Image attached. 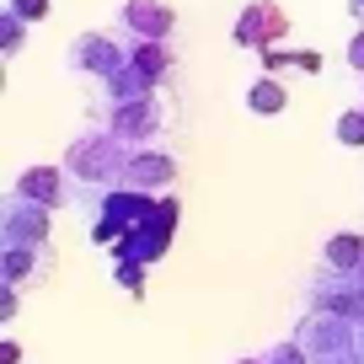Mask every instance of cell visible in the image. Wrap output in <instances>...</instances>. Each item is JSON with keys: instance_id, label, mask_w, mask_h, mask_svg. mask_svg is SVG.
<instances>
[{"instance_id": "1", "label": "cell", "mask_w": 364, "mask_h": 364, "mask_svg": "<svg viewBox=\"0 0 364 364\" xmlns=\"http://www.w3.org/2000/svg\"><path fill=\"white\" fill-rule=\"evenodd\" d=\"M129 156H134V150H129L124 139L102 124V129L80 134L75 145L65 150V171H70V182H80V188H86V193H107V188H118V182H124Z\"/></svg>"}, {"instance_id": "2", "label": "cell", "mask_w": 364, "mask_h": 364, "mask_svg": "<svg viewBox=\"0 0 364 364\" xmlns=\"http://www.w3.org/2000/svg\"><path fill=\"white\" fill-rule=\"evenodd\" d=\"M102 113H107L102 124L113 129L129 150L156 145V139L166 134V97H161V91H150V97H129V102H113V107H102Z\"/></svg>"}, {"instance_id": "3", "label": "cell", "mask_w": 364, "mask_h": 364, "mask_svg": "<svg viewBox=\"0 0 364 364\" xmlns=\"http://www.w3.org/2000/svg\"><path fill=\"white\" fill-rule=\"evenodd\" d=\"M177 220H182V204H177V198H156L150 220H139L134 230H124V241L113 247V257H129V262H145V268H150L156 257H166Z\"/></svg>"}, {"instance_id": "4", "label": "cell", "mask_w": 364, "mask_h": 364, "mask_svg": "<svg viewBox=\"0 0 364 364\" xmlns=\"http://www.w3.org/2000/svg\"><path fill=\"white\" fill-rule=\"evenodd\" d=\"M295 343L311 353V359H332V353L359 348L364 332H359L353 316H338V311H316V306H311V316L295 327Z\"/></svg>"}, {"instance_id": "5", "label": "cell", "mask_w": 364, "mask_h": 364, "mask_svg": "<svg viewBox=\"0 0 364 364\" xmlns=\"http://www.w3.org/2000/svg\"><path fill=\"white\" fill-rule=\"evenodd\" d=\"M124 59H129V43H124L118 33H80L75 43H70L65 65H70V75H86V80H97V86H102V80L113 75Z\"/></svg>"}, {"instance_id": "6", "label": "cell", "mask_w": 364, "mask_h": 364, "mask_svg": "<svg viewBox=\"0 0 364 364\" xmlns=\"http://www.w3.org/2000/svg\"><path fill=\"white\" fill-rule=\"evenodd\" d=\"M118 38L124 43H171V27H177V11L166 0H124L113 16Z\"/></svg>"}, {"instance_id": "7", "label": "cell", "mask_w": 364, "mask_h": 364, "mask_svg": "<svg viewBox=\"0 0 364 364\" xmlns=\"http://www.w3.org/2000/svg\"><path fill=\"white\" fill-rule=\"evenodd\" d=\"M230 38H236V48H252V54H262V48H273V43H284V38H289L284 6H273V0H252L247 11L236 16Z\"/></svg>"}, {"instance_id": "8", "label": "cell", "mask_w": 364, "mask_h": 364, "mask_svg": "<svg viewBox=\"0 0 364 364\" xmlns=\"http://www.w3.org/2000/svg\"><path fill=\"white\" fill-rule=\"evenodd\" d=\"M54 230V209L33 204V198H6V247H48Z\"/></svg>"}, {"instance_id": "9", "label": "cell", "mask_w": 364, "mask_h": 364, "mask_svg": "<svg viewBox=\"0 0 364 364\" xmlns=\"http://www.w3.org/2000/svg\"><path fill=\"white\" fill-rule=\"evenodd\" d=\"M129 188H145V193H166L177 182V156H166L161 145H139L129 156V171H124Z\"/></svg>"}, {"instance_id": "10", "label": "cell", "mask_w": 364, "mask_h": 364, "mask_svg": "<svg viewBox=\"0 0 364 364\" xmlns=\"http://www.w3.org/2000/svg\"><path fill=\"white\" fill-rule=\"evenodd\" d=\"M16 198H33L43 209H65L70 204V171L65 166H27L22 177L11 182Z\"/></svg>"}, {"instance_id": "11", "label": "cell", "mask_w": 364, "mask_h": 364, "mask_svg": "<svg viewBox=\"0 0 364 364\" xmlns=\"http://www.w3.org/2000/svg\"><path fill=\"white\" fill-rule=\"evenodd\" d=\"M43 268H54V247H6V257H0V279L11 289H22Z\"/></svg>"}, {"instance_id": "12", "label": "cell", "mask_w": 364, "mask_h": 364, "mask_svg": "<svg viewBox=\"0 0 364 364\" xmlns=\"http://www.w3.org/2000/svg\"><path fill=\"white\" fill-rule=\"evenodd\" d=\"M129 59L145 70V80H150L156 91H166L171 70H177V59H171V43H129Z\"/></svg>"}, {"instance_id": "13", "label": "cell", "mask_w": 364, "mask_h": 364, "mask_svg": "<svg viewBox=\"0 0 364 364\" xmlns=\"http://www.w3.org/2000/svg\"><path fill=\"white\" fill-rule=\"evenodd\" d=\"M262 70H273V75H321V54L273 43V48H262Z\"/></svg>"}, {"instance_id": "14", "label": "cell", "mask_w": 364, "mask_h": 364, "mask_svg": "<svg viewBox=\"0 0 364 364\" xmlns=\"http://www.w3.org/2000/svg\"><path fill=\"white\" fill-rule=\"evenodd\" d=\"M284 102H289V91H284V80L273 75V70L247 86V107H252L257 118H279V113H284Z\"/></svg>"}, {"instance_id": "15", "label": "cell", "mask_w": 364, "mask_h": 364, "mask_svg": "<svg viewBox=\"0 0 364 364\" xmlns=\"http://www.w3.org/2000/svg\"><path fill=\"white\" fill-rule=\"evenodd\" d=\"M321 262H327V268H338V273H353V268L364 262V236H348V230H343V236H332L327 252H321Z\"/></svg>"}, {"instance_id": "16", "label": "cell", "mask_w": 364, "mask_h": 364, "mask_svg": "<svg viewBox=\"0 0 364 364\" xmlns=\"http://www.w3.org/2000/svg\"><path fill=\"white\" fill-rule=\"evenodd\" d=\"M27 27H33V22H27V16H16L11 6H6V16H0V54H6V59H16V54H22Z\"/></svg>"}, {"instance_id": "17", "label": "cell", "mask_w": 364, "mask_h": 364, "mask_svg": "<svg viewBox=\"0 0 364 364\" xmlns=\"http://www.w3.org/2000/svg\"><path fill=\"white\" fill-rule=\"evenodd\" d=\"M332 134H338L343 145H364V107H348V113H338Z\"/></svg>"}, {"instance_id": "18", "label": "cell", "mask_w": 364, "mask_h": 364, "mask_svg": "<svg viewBox=\"0 0 364 364\" xmlns=\"http://www.w3.org/2000/svg\"><path fill=\"white\" fill-rule=\"evenodd\" d=\"M113 279H118V284H124L129 289V295H145V262H129V257H118V268H113Z\"/></svg>"}, {"instance_id": "19", "label": "cell", "mask_w": 364, "mask_h": 364, "mask_svg": "<svg viewBox=\"0 0 364 364\" xmlns=\"http://www.w3.org/2000/svg\"><path fill=\"white\" fill-rule=\"evenodd\" d=\"M262 364H311V353L289 338V343H279V348H268V359H262Z\"/></svg>"}, {"instance_id": "20", "label": "cell", "mask_w": 364, "mask_h": 364, "mask_svg": "<svg viewBox=\"0 0 364 364\" xmlns=\"http://www.w3.org/2000/svg\"><path fill=\"white\" fill-rule=\"evenodd\" d=\"M16 16H27V22H43L48 11H54V0H6Z\"/></svg>"}, {"instance_id": "21", "label": "cell", "mask_w": 364, "mask_h": 364, "mask_svg": "<svg viewBox=\"0 0 364 364\" xmlns=\"http://www.w3.org/2000/svg\"><path fill=\"white\" fill-rule=\"evenodd\" d=\"M348 65H353V70L364 75V27H359V33L348 38Z\"/></svg>"}, {"instance_id": "22", "label": "cell", "mask_w": 364, "mask_h": 364, "mask_svg": "<svg viewBox=\"0 0 364 364\" xmlns=\"http://www.w3.org/2000/svg\"><path fill=\"white\" fill-rule=\"evenodd\" d=\"M0 316H6V321L16 316V289H11V284H6V295H0Z\"/></svg>"}, {"instance_id": "23", "label": "cell", "mask_w": 364, "mask_h": 364, "mask_svg": "<svg viewBox=\"0 0 364 364\" xmlns=\"http://www.w3.org/2000/svg\"><path fill=\"white\" fill-rule=\"evenodd\" d=\"M22 359V348H16V343H6V348H0V364H16Z\"/></svg>"}, {"instance_id": "24", "label": "cell", "mask_w": 364, "mask_h": 364, "mask_svg": "<svg viewBox=\"0 0 364 364\" xmlns=\"http://www.w3.org/2000/svg\"><path fill=\"white\" fill-rule=\"evenodd\" d=\"M348 16H353V22H364V0H348Z\"/></svg>"}]
</instances>
